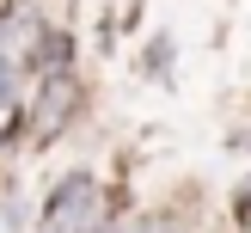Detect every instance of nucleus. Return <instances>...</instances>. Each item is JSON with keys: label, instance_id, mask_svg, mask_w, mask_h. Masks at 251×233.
Here are the masks:
<instances>
[{"label": "nucleus", "instance_id": "3", "mask_svg": "<svg viewBox=\"0 0 251 233\" xmlns=\"http://www.w3.org/2000/svg\"><path fill=\"white\" fill-rule=\"evenodd\" d=\"M37 37H43V12H37V0H6V6H0V49H31Z\"/></svg>", "mask_w": 251, "mask_h": 233}, {"label": "nucleus", "instance_id": "4", "mask_svg": "<svg viewBox=\"0 0 251 233\" xmlns=\"http://www.w3.org/2000/svg\"><path fill=\"white\" fill-rule=\"evenodd\" d=\"M12 98H19V61H12L6 49H0V110H6Z\"/></svg>", "mask_w": 251, "mask_h": 233}, {"label": "nucleus", "instance_id": "1", "mask_svg": "<svg viewBox=\"0 0 251 233\" xmlns=\"http://www.w3.org/2000/svg\"><path fill=\"white\" fill-rule=\"evenodd\" d=\"M37 227H61V233H86V227H98V178H86V172L55 178V184H49V196H43Z\"/></svg>", "mask_w": 251, "mask_h": 233}, {"label": "nucleus", "instance_id": "2", "mask_svg": "<svg viewBox=\"0 0 251 233\" xmlns=\"http://www.w3.org/2000/svg\"><path fill=\"white\" fill-rule=\"evenodd\" d=\"M80 110V80H74L68 68L61 74H43L37 80V104H31V141H55L61 129H68V117Z\"/></svg>", "mask_w": 251, "mask_h": 233}, {"label": "nucleus", "instance_id": "5", "mask_svg": "<svg viewBox=\"0 0 251 233\" xmlns=\"http://www.w3.org/2000/svg\"><path fill=\"white\" fill-rule=\"evenodd\" d=\"M98 233H141V227H98Z\"/></svg>", "mask_w": 251, "mask_h": 233}, {"label": "nucleus", "instance_id": "6", "mask_svg": "<svg viewBox=\"0 0 251 233\" xmlns=\"http://www.w3.org/2000/svg\"><path fill=\"white\" fill-rule=\"evenodd\" d=\"M37 233H61V227H37Z\"/></svg>", "mask_w": 251, "mask_h": 233}]
</instances>
